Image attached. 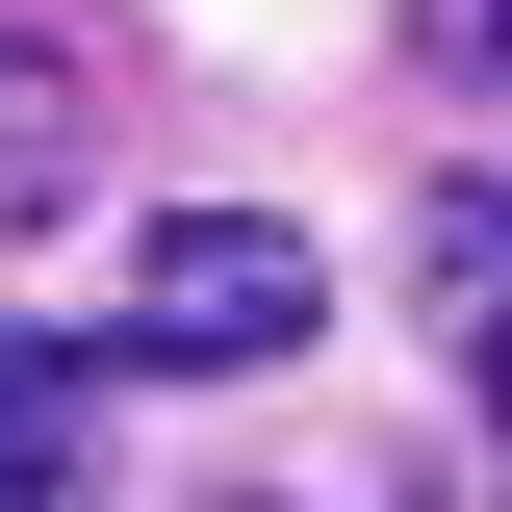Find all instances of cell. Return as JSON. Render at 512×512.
I'll return each instance as SVG.
<instances>
[{
  "instance_id": "1",
  "label": "cell",
  "mask_w": 512,
  "mask_h": 512,
  "mask_svg": "<svg viewBox=\"0 0 512 512\" xmlns=\"http://www.w3.org/2000/svg\"><path fill=\"white\" fill-rule=\"evenodd\" d=\"M282 333H333V256L282 231V205H154V231H128V359L154 384H256Z\"/></svg>"
},
{
  "instance_id": "2",
  "label": "cell",
  "mask_w": 512,
  "mask_h": 512,
  "mask_svg": "<svg viewBox=\"0 0 512 512\" xmlns=\"http://www.w3.org/2000/svg\"><path fill=\"white\" fill-rule=\"evenodd\" d=\"M77 205H103V77L52 26H0V231H77Z\"/></svg>"
},
{
  "instance_id": "3",
  "label": "cell",
  "mask_w": 512,
  "mask_h": 512,
  "mask_svg": "<svg viewBox=\"0 0 512 512\" xmlns=\"http://www.w3.org/2000/svg\"><path fill=\"white\" fill-rule=\"evenodd\" d=\"M410 308H436L461 384H512V180H436V231H410Z\"/></svg>"
},
{
  "instance_id": "4",
  "label": "cell",
  "mask_w": 512,
  "mask_h": 512,
  "mask_svg": "<svg viewBox=\"0 0 512 512\" xmlns=\"http://www.w3.org/2000/svg\"><path fill=\"white\" fill-rule=\"evenodd\" d=\"M77 436H103V333H0V512H77Z\"/></svg>"
},
{
  "instance_id": "5",
  "label": "cell",
  "mask_w": 512,
  "mask_h": 512,
  "mask_svg": "<svg viewBox=\"0 0 512 512\" xmlns=\"http://www.w3.org/2000/svg\"><path fill=\"white\" fill-rule=\"evenodd\" d=\"M410 52H436L461 103H512V0H410Z\"/></svg>"
}]
</instances>
